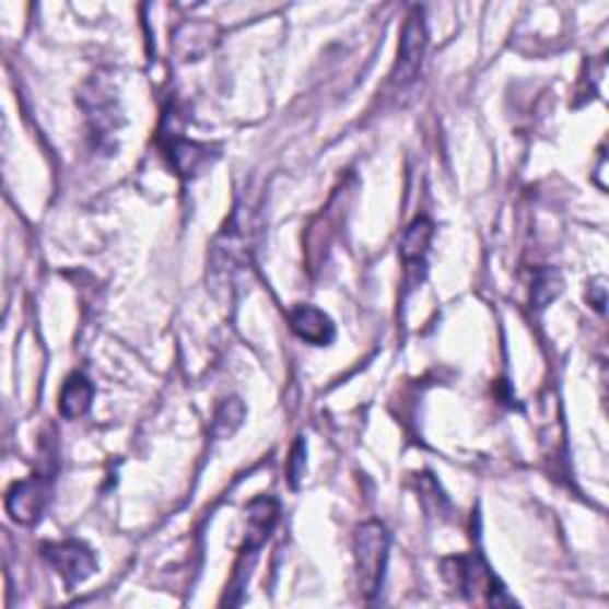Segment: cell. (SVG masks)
<instances>
[{"label": "cell", "instance_id": "1", "mask_svg": "<svg viewBox=\"0 0 609 609\" xmlns=\"http://www.w3.org/2000/svg\"><path fill=\"white\" fill-rule=\"evenodd\" d=\"M388 548H390V536L384 524L367 522L355 531L353 550H355L358 584H360V593L367 600H374L384 586Z\"/></svg>", "mask_w": 609, "mask_h": 609}, {"label": "cell", "instance_id": "2", "mask_svg": "<svg viewBox=\"0 0 609 609\" xmlns=\"http://www.w3.org/2000/svg\"><path fill=\"white\" fill-rule=\"evenodd\" d=\"M443 576L448 584L467 598H485L489 605H514L505 586L500 584L497 576L491 572L479 554H459L443 562Z\"/></svg>", "mask_w": 609, "mask_h": 609}, {"label": "cell", "instance_id": "3", "mask_svg": "<svg viewBox=\"0 0 609 609\" xmlns=\"http://www.w3.org/2000/svg\"><path fill=\"white\" fill-rule=\"evenodd\" d=\"M429 44V32L424 22V12L414 8L410 12V17L405 20L402 34H400V46H398V62L396 70L390 74V81L396 86H408L417 79L419 70H422V60Z\"/></svg>", "mask_w": 609, "mask_h": 609}, {"label": "cell", "instance_id": "4", "mask_svg": "<svg viewBox=\"0 0 609 609\" xmlns=\"http://www.w3.org/2000/svg\"><path fill=\"white\" fill-rule=\"evenodd\" d=\"M46 562L56 570V574L65 581L67 586H79L98 570L96 554L79 540H62V543H46L44 546Z\"/></svg>", "mask_w": 609, "mask_h": 609}, {"label": "cell", "instance_id": "5", "mask_svg": "<svg viewBox=\"0 0 609 609\" xmlns=\"http://www.w3.org/2000/svg\"><path fill=\"white\" fill-rule=\"evenodd\" d=\"M48 495H50V483L44 473H34L30 479L17 481L8 491L5 497V510L10 514V519L22 526L36 524L46 510Z\"/></svg>", "mask_w": 609, "mask_h": 609}, {"label": "cell", "instance_id": "6", "mask_svg": "<svg viewBox=\"0 0 609 609\" xmlns=\"http://www.w3.org/2000/svg\"><path fill=\"white\" fill-rule=\"evenodd\" d=\"M433 238V224L426 216H417V220L405 229L400 241V260L405 265V279L412 286H419L426 274V253Z\"/></svg>", "mask_w": 609, "mask_h": 609}, {"label": "cell", "instance_id": "7", "mask_svg": "<svg viewBox=\"0 0 609 609\" xmlns=\"http://www.w3.org/2000/svg\"><path fill=\"white\" fill-rule=\"evenodd\" d=\"M289 321L295 336H301L303 341L313 346H329L336 336L329 315H324L315 305H295L289 313Z\"/></svg>", "mask_w": 609, "mask_h": 609}, {"label": "cell", "instance_id": "8", "mask_svg": "<svg viewBox=\"0 0 609 609\" xmlns=\"http://www.w3.org/2000/svg\"><path fill=\"white\" fill-rule=\"evenodd\" d=\"M167 155H169V165L177 169V174H181V177H196V174L206 172L214 160L210 145L188 141L181 137H174L169 141Z\"/></svg>", "mask_w": 609, "mask_h": 609}, {"label": "cell", "instance_id": "9", "mask_svg": "<svg viewBox=\"0 0 609 609\" xmlns=\"http://www.w3.org/2000/svg\"><path fill=\"white\" fill-rule=\"evenodd\" d=\"M93 396H96V388H93L91 378L81 372L72 374L60 390V414L65 419L84 417L91 410Z\"/></svg>", "mask_w": 609, "mask_h": 609}, {"label": "cell", "instance_id": "10", "mask_svg": "<svg viewBox=\"0 0 609 609\" xmlns=\"http://www.w3.org/2000/svg\"><path fill=\"white\" fill-rule=\"evenodd\" d=\"M243 417H246V405L238 398H229L220 405V410L214 412L212 422V433L216 438H229L234 436V431L243 424Z\"/></svg>", "mask_w": 609, "mask_h": 609}, {"label": "cell", "instance_id": "11", "mask_svg": "<svg viewBox=\"0 0 609 609\" xmlns=\"http://www.w3.org/2000/svg\"><path fill=\"white\" fill-rule=\"evenodd\" d=\"M562 291V279L558 272H552V269H546V272H540L536 279V286H534V297L538 307H546L550 301L560 295Z\"/></svg>", "mask_w": 609, "mask_h": 609}, {"label": "cell", "instance_id": "12", "mask_svg": "<svg viewBox=\"0 0 609 609\" xmlns=\"http://www.w3.org/2000/svg\"><path fill=\"white\" fill-rule=\"evenodd\" d=\"M305 473V443L303 441H297L295 443V448L291 453V462H289V477H291V483L297 485V479H301Z\"/></svg>", "mask_w": 609, "mask_h": 609}]
</instances>
